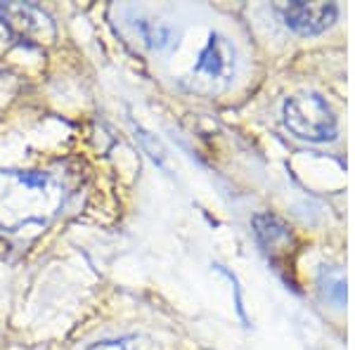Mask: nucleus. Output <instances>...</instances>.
<instances>
[{
	"mask_svg": "<svg viewBox=\"0 0 355 350\" xmlns=\"http://www.w3.org/2000/svg\"><path fill=\"white\" fill-rule=\"evenodd\" d=\"M64 206V185L43 170H0V229H43Z\"/></svg>",
	"mask_w": 355,
	"mask_h": 350,
	"instance_id": "nucleus-1",
	"label": "nucleus"
},
{
	"mask_svg": "<svg viewBox=\"0 0 355 350\" xmlns=\"http://www.w3.org/2000/svg\"><path fill=\"white\" fill-rule=\"evenodd\" d=\"M284 123L301 140L327 142L336 135V119L318 93H299L284 102Z\"/></svg>",
	"mask_w": 355,
	"mask_h": 350,
	"instance_id": "nucleus-2",
	"label": "nucleus"
},
{
	"mask_svg": "<svg viewBox=\"0 0 355 350\" xmlns=\"http://www.w3.org/2000/svg\"><path fill=\"white\" fill-rule=\"evenodd\" d=\"M0 24L28 48H48L57 38L55 21L33 3H0Z\"/></svg>",
	"mask_w": 355,
	"mask_h": 350,
	"instance_id": "nucleus-3",
	"label": "nucleus"
},
{
	"mask_svg": "<svg viewBox=\"0 0 355 350\" xmlns=\"http://www.w3.org/2000/svg\"><path fill=\"white\" fill-rule=\"evenodd\" d=\"M275 12L282 17V21L291 31L301 33V36H315L322 33L336 21L334 3H303V0H294V3H277Z\"/></svg>",
	"mask_w": 355,
	"mask_h": 350,
	"instance_id": "nucleus-4",
	"label": "nucleus"
},
{
	"mask_svg": "<svg viewBox=\"0 0 355 350\" xmlns=\"http://www.w3.org/2000/svg\"><path fill=\"white\" fill-rule=\"evenodd\" d=\"M192 73L199 81H206L211 85H227L234 76V50L227 43V38L211 33L209 43L199 55L197 64H194Z\"/></svg>",
	"mask_w": 355,
	"mask_h": 350,
	"instance_id": "nucleus-5",
	"label": "nucleus"
},
{
	"mask_svg": "<svg viewBox=\"0 0 355 350\" xmlns=\"http://www.w3.org/2000/svg\"><path fill=\"white\" fill-rule=\"evenodd\" d=\"M254 227H256V237H259L263 251H266L275 265L279 263V256L287 258V249L291 246V232L279 218H275L270 213L256 216Z\"/></svg>",
	"mask_w": 355,
	"mask_h": 350,
	"instance_id": "nucleus-6",
	"label": "nucleus"
},
{
	"mask_svg": "<svg viewBox=\"0 0 355 350\" xmlns=\"http://www.w3.org/2000/svg\"><path fill=\"white\" fill-rule=\"evenodd\" d=\"M320 289H322V296L334 303L336 308L346 306V277H343L339 268H322V272H320Z\"/></svg>",
	"mask_w": 355,
	"mask_h": 350,
	"instance_id": "nucleus-7",
	"label": "nucleus"
},
{
	"mask_svg": "<svg viewBox=\"0 0 355 350\" xmlns=\"http://www.w3.org/2000/svg\"><path fill=\"white\" fill-rule=\"evenodd\" d=\"M135 28L140 31V36L145 38V41L150 43L152 48H164V45H166V36H168V31H166V28L147 24V21H140V24H135Z\"/></svg>",
	"mask_w": 355,
	"mask_h": 350,
	"instance_id": "nucleus-8",
	"label": "nucleus"
},
{
	"mask_svg": "<svg viewBox=\"0 0 355 350\" xmlns=\"http://www.w3.org/2000/svg\"><path fill=\"white\" fill-rule=\"evenodd\" d=\"M85 350H133L128 338H116V341H100V343H93L90 348Z\"/></svg>",
	"mask_w": 355,
	"mask_h": 350,
	"instance_id": "nucleus-9",
	"label": "nucleus"
}]
</instances>
